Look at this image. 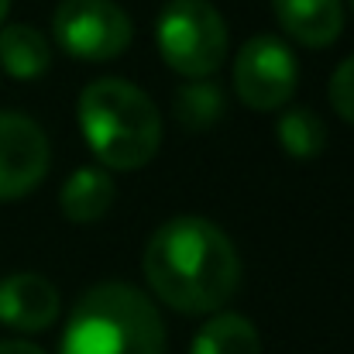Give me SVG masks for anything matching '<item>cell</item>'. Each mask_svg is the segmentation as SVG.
I'll list each match as a JSON object with an SVG mask.
<instances>
[{
  "instance_id": "cell-6",
  "label": "cell",
  "mask_w": 354,
  "mask_h": 354,
  "mask_svg": "<svg viewBox=\"0 0 354 354\" xmlns=\"http://www.w3.org/2000/svg\"><path fill=\"white\" fill-rule=\"evenodd\" d=\"M299 86V62L275 35H254L237 48L234 90L251 111H282Z\"/></svg>"
},
{
  "instance_id": "cell-7",
  "label": "cell",
  "mask_w": 354,
  "mask_h": 354,
  "mask_svg": "<svg viewBox=\"0 0 354 354\" xmlns=\"http://www.w3.org/2000/svg\"><path fill=\"white\" fill-rule=\"evenodd\" d=\"M48 138L24 114H0V200L28 196L48 176Z\"/></svg>"
},
{
  "instance_id": "cell-14",
  "label": "cell",
  "mask_w": 354,
  "mask_h": 354,
  "mask_svg": "<svg viewBox=\"0 0 354 354\" xmlns=\"http://www.w3.org/2000/svg\"><path fill=\"white\" fill-rule=\"evenodd\" d=\"M279 145L289 158L296 162H310L327 148V124L306 107H292L279 118Z\"/></svg>"
},
{
  "instance_id": "cell-2",
  "label": "cell",
  "mask_w": 354,
  "mask_h": 354,
  "mask_svg": "<svg viewBox=\"0 0 354 354\" xmlns=\"http://www.w3.org/2000/svg\"><path fill=\"white\" fill-rule=\"evenodd\" d=\"M80 131L104 169H145L162 145V118L151 97L127 80H97L80 93Z\"/></svg>"
},
{
  "instance_id": "cell-3",
  "label": "cell",
  "mask_w": 354,
  "mask_h": 354,
  "mask_svg": "<svg viewBox=\"0 0 354 354\" xmlns=\"http://www.w3.org/2000/svg\"><path fill=\"white\" fill-rule=\"evenodd\" d=\"M59 354H165V324L141 289L100 282L73 306Z\"/></svg>"
},
{
  "instance_id": "cell-8",
  "label": "cell",
  "mask_w": 354,
  "mask_h": 354,
  "mask_svg": "<svg viewBox=\"0 0 354 354\" xmlns=\"http://www.w3.org/2000/svg\"><path fill=\"white\" fill-rule=\"evenodd\" d=\"M59 289L38 272H14L0 279V324L17 334H41L59 320Z\"/></svg>"
},
{
  "instance_id": "cell-15",
  "label": "cell",
  "mask_w": 354,
  "mask_h": 354,
  "mask_svg": "<svg viewBox=\"0 0 354 354\" xmlns=\"http://www.w3.org/2000/svg\"><path fill=\"white\" fill-rule=\"evenodd\" d=\"M330 104L337 118L354 124V55H348L330 76Z\"/></svg>"
},
{
  "instance_id": "cell-4",
  "label": "cell",
  "mask_w": 354,
  "mask_h": 354,
  "mask_svg": "<svg viewBox=\"0 0 354 354\" xmlns=\"http://www.w3.org/2000/svg\"><path fill=\"white\" fill-rule=\"evenodd\" d=\"M165 66L186 80L214 76L227 59V24L210 0H169L155 21Z\"/></svg>"
},
{
  "instance_id": "cell-1",
  "label": "cell",
  "mask_w": 354,
  "mask_h": 354,
  "mask_svg": "<svg viewBox=\"0 0 354 354\" xmlns=\"http://www.w3.org/2000/svg\"><path fill=\"white\" fill-rule=\"evenodd\" d=\"M141 272L158 303L186 317H203L231 303L241 286V254L214 221L183 214L155 227Z\"/></svg>"
},
{
  "instance_id": "cell-12",
  "label": "cell",
  "mask_w": 354,
  "mask_h": 354,
  "mask_svg": "<svg viewBox=\"0 0 354 354\" xmlns=\"http://www.w3.org/2000/svg\"><path fill=\"white\" fill-rule=\"evenodd\" d=\"M189 354H261V337L248 317L217 310L196 330Z\"/></svg>"
},
{
  "instance_id": "cell-17",
  "label": "cell",
  "mask_w": 354,
  "mask_h": 354,
  "mask_svg": "<svg viewBox=\"0 0 354 354\" xmlns=\"http://www.w3.org/2000/svg\"><path fill=\"white\" fill-rule=\"evenodd\" d=\"M7 10H10V0H0V24H3V17H7Z\"/></svg>"
},
{
  "instance_id": "cell-9",
  "label": "cell",
  "mask_w": 354,
  "mask_h": 354,
  "mask_svg": "<svg viewBox=\"0 0 354 354\" xmlns=\"http://www.w3.org/2000/svg\"><path fill=\"white\" fill-rule=\"evenodd\" d=\"M272 10H275L279 28L306 48L334 45L344 28L341 0H272Z\"/></svg>"
},
{
  "instance_id": "cell-10",
  "label": "cell",
  "mask_w": 354,
  "mask_h": 354,
  "mask_svg": "<svg viewBox=\"0 0 354 354\" xmlns=\"http://www.w3.org/2000/svg\"><path fill=\"white\" fill-rule=\"evenodd\" d=\"M118 200V186L111 179L107 169H93V165H83L76 169L62 189H59V207L66 214V221L73 224H97L111 214Z\"/></svg>"
},
{
  "instance_id": "cell-13",
  "label": "cell",
  "mask_w": 354,
  "mask_h": 354,
  "mask_svg": "<svg viewBox=\"0 0 354 354\" xmlns=\"http://www.w3.org/2000/svg\"><path fill=\"white\" fill-rule=\"evenodd\" d=\"M224 90L207 76V80H189L186 86L176 90V100H172V118L183 131L189 134H200V131H210L217 120L224 118Z\"/></svg>"
},
{
  "instance_id": "cell-5",
  "label": "cell",
  "mask_w": 354,
  "mask_h": 354,
  "mask_svg": "<svg viewBox=\"0 0 354 354\" xmlns=\"http://www.w3.org/2000/svg\"><path fill=\"white\" fill-rule=\"evenodd\" d=\"M59 48L83 62H111L131 45V17L114 0H62L52 14Z\"/></svg>"
},
{
  "instance_id": "cell-18",
  "label": "cell",
  "mask_w": 354,
  "mask_h": 354,
  "mask_svg": "<svg viewBox=\"0 0 354 354\" xmlns=\"http://www.w3.org/2000/svg\"><path fill=\"white\" fill-rule=\"evenodd\" d=\"M351 10H354V0H351Z\"/></svg>"
},
{
  "instance_id": "cell-11",
  "label": "cell",
  "mask_w": 354,
  "mask_h": 354,
  "mask_svg": "<svg viewBox=\"0 0 354 354\" xmlns=\"http://www.w3.org/2000/svg\"><path fill=\"white\" fill-rule=\"evenodd\" d=\"M52 66V48L45 41V35L31 24H7L0 31V69L17 80V83H31L41 80Z\"/></svg>"
},
{
  "instance_id": "cell-16",
  "label": "cell",
  "mask_w": 354,
  "mask_h": 354,
  "mask_svg": "<svg viewBox=\"0 0 354 354\" xmlns=\"http://www.w3.org/2000/svg\"><path fill=\"white\" fill-rule=\"evenodd\" d=\"M0 354H45L31 341H0Z\"/></svg>"
}]
</instances>
